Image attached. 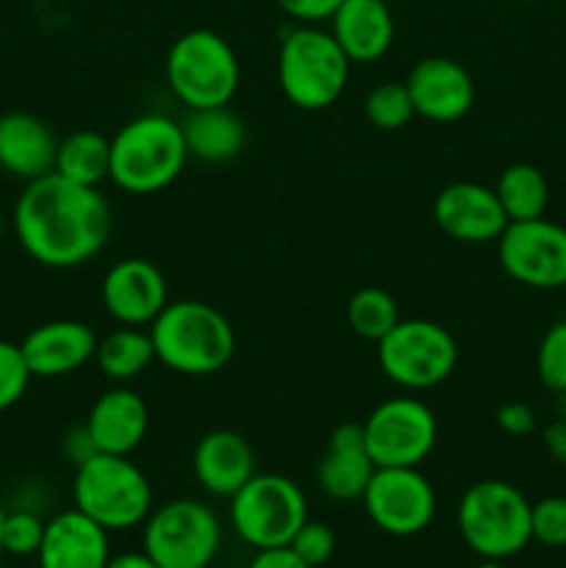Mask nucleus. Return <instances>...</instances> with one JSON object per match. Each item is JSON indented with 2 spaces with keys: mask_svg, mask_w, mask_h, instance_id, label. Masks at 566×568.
I'll return each instance as SVG.
<instances>
[{
  "mask_svg": "<svg viewBox=\"0 0 566 568\" xmlns=\"http://www.w3.org/2000/svg\"><path fill=\"white\" fill-rule=\"evenodd\" d=\"M11 222L20 247L48 270L83 266L111 236V209L100 189L67 181L59 172L26 183Z\"/></svg>",
  "mask_w": 566,
  "mask_h": 568,
  "instance_id": "obj_1",
  "label": "nucleus"
},
{
  "mask_svg": "<svg viewBox=\"0 0 566 568\" xmlns=\"http://www.w3.org/2000/svg\"><path fill=\"white\" fill-rule=\"evenodd\" d=\"M155 361L175 375H216L236 353V331L203 300H172L150 322Z\"/></svg>",
  "mask_w": 566,
  "mask_h": 568,
  "instance_id": "obj_2",
  "label": "nucleus"
},
{
  "mask_svg": "<svg viewBox=\"0 0 566 568\" xmlns=\"http://www.w3.org/2000/svg\"><path fill=\"white\" fill-rule=\"evenodd\" d=\"M189 161L181 122L166 114L128 120L111 136L109 181L128 194H155L181 178Z\"/></svg>",
  "mask_w": 566,
  "mask_h": 568,
  "instance_id": "obj_3",
  "label": "nucleus"
},
{
  "mask_svg": "<svg viewBox=\"0 0 566 568\" xmlns=\"http://www.w3.org/2000/svg\"><path fill=\"white\" fill-rule=\"evenodd\" d=\"M350 59L331 31L320 26H294L283 33L277 50V83L294 109L325 111L344 94Z\"/></svg>",
  "mask_w": 566,
  "mask_h": 568,
  "instance_id": "obj_4",
  "label": "nucleus"
},
{
  "mask_svg": "<svg viewBox=\"0 0 566 568\" xmlns=\"http://www.w3.org/2000/svg\"><path fill=\"white\" fill-rule=\"evenodd\" d=\"M72 503L103 530H133L153 510V486L131 455L98 453L75 466Z\"/></svg>",
  "mask_w": 566,
  "mask_h": 568,
  "instance_id": "obj_5",
  "label": "nucleus"
},
{
  "mask_svg": "<svg viewBox=\"0 0 566 568\" xmlns=\"http://www.w3.org/2000/svg\"><path fill=\"white\" fill-rule=\"evenodd\" d=\"M164 75L170 92L189 111L231 105L242 81L231 42L211 28H192L172 42Z\"/></svg>",
  "mask_w": 566,
  "mask_h": 568,
  "instance_id": "obj_6",
  "label": "nucleus"
},
{
  "mask_svg": "<svg viewBox=\"0 0 566 568\" xmlns=\"http://www.w3.org/2000/svg\"><path fill=\"white\" fill-rule=\"evenodd\" d=\"M530 505L525 494L511 483H475L464 491L455 514L461 538L477 558H514L533 541Z\"/></svg>",
  "mask_w": 566,
  "mask_h": 568,
  "instance_id": "obj_7",
  "label": "nucleus"
},
{
  "mask_svg": "<svg viewBox=\"0 0 566 568\" xmlns=\"http://www.w3.org/2000/svg\"><path fill=\"white\" fill-rule=\"evenodd\" d=\"M231 527L247 547H289L294 532L309 521V499L292 477L255 471L231 499Z\"/></svg>",
  "mask_w": 566,
  "mask_h": 568,
  "instance_id": "obj_8",
  "label": "nucleus"
},
{
  "mask_svg": "<svg viewBox=\"0 0 566 568\" xmlns=\"http://www.w3.org/2000/svg\"><path fill=\"white\" fill-rule=\"evenodd\" d=\"M377 366L394 386L427 392L447 381L458 366V344L433 320H400L377 342Z\"/></svg>",
  "mask_w": 566,
  "mask_h": 568,
  "instance_id": "obj_9",
  "label": "nucleus"
},
{
  "mask_svg": "<svg viewBox=\"0 0 566 568\" xmlns=\"http://www.w3.org/2000/svg\"><path fill=\"white\" fill-rule=\"evenodd\" d=\"M142 527V549L161 568H209L220 555L222 521L200 499H170Z\"/></svg>",
  "mask_w": 566,
  "mask_h": 568,
  "instance_id": "obj_10",
  "label": "nucleus"
},
{
  "mask_svg": "<svg viewBox=\"0 0 566 568\" xmlns=\"http://www.w3.org/2000/svg\"><path fill=\"white\" fill-rule=\"evenodd\" d=\"M361 430L377 469L422 466L438 442V422L433 410L408 394L383 399L372 408Z\"/></svg>",
  "mask_w": 566,
  "mask_h": 568,
  "instance_id": "obj_11",
  "label": "nucleus"
},
{
  "mask_svg": "<svg viewBox=\"0 0 566 568\" xmlns=\"http://www.w3.org/2000/svg\"><path fill=\"white\" fill-rule=\"evenodd\" d=\"M361 503L372 525L394 538L420 536L436 516V491L420 466L375 469Z\"/></svg>",
  "mask_w": 566,
  "mask_h": 568,
  "instance_id": "obj_12",
  "label": "nucleus"
},
{
  "mask_svg": "<svg viewBox=\"0 0 566 568\" xmlns=\"http://www.w3.org/2000/svg\"><path fill=\"white\" fill-rule=\"evenodd\" d=\"M499 266L505 275L527 288L566 286V227L544 216L527 222H508L497 239Z\"/></svg>",
  "mask_w": 566,
  "mask_h": 568,
  "instance_id": "obj_13",
  "label": "nucleus"
},
{
  "mask_svg": "<svg viewBox=\"0 0 566 568\" xmlns=\"http://www.w3.org/2000/svg\"><path fill=\"white\" fill-rule=\"evenodd\" d=\"M433 220L444 236L461 244L497 242L508 227L503 205L492 186L458 181L444 186L433 200Z\"/></svg>",
  "mask_w": 566,
  "mask_h": 568,
  "instance_id": "obj_14",
  "label": "nucleus"
},
{
  "mask_svg": "<svg viewBox=\"0 0 566 568\" xmlns=\"http://www.w3.org/2000/svg\"><path fill=\"white\" fill-rule=\"evenodd\" d=\"M100 300L114 322L144 327L166 308L170 288L155 264L144 258H122L103 275Z\"/></svg>",
  "mask_w": 566,
  "mask_h": 568,
  "instance_id": "obj_15",
  "label": "nucleus"
},
{
  "mask_svg": "<svg viewBox=\"0 0 566 568\" xmlns=\"http://www.w3.org/2000/svg\"><path fill=\"white\" fill-rule=\"evenodd\" d=\"M405 87L416 116L431 122H458L475 105V81L469 70L447 55H431L411 67Z\"/></svg>",
  "mask_w": 566,
  "mask_h": 568,
  "instance_id": "obj_16",
  "label": "nucleus"
},
{
  "mask_svg": "<svg viewBox=\"0 0 566 568\" xmlns=\"http://www.w3.org/2000/svg\"><path fill=\"white\" fill-rule=\"evenodd\" d=\"M94 347H98V333L78 320L44 322L20 342L28 369L42 381L67 377L92 364Z\"/></svg>",
  "mask_w": 566,
  "mask_h": 568,
  "instance_id": "obj_17",
  "label": "nucleus"
},
{
  "mask_svg": "<svg viewBox=\"0 0 566 568\" xmlns=\"http://www.w3.org/2000/svg\"><path fill=\"white\" fill-rule=\"evenodd\" d=\"M39 568H105L111 558L109 530L78 508L61 510L44 521Z\"/></svg>",
  "mask_w": 566,
  "mask_h": 568,
  "instance_id": "obj_18",
  "label": "nucleus"
},
{
  "mask_svg": "<svg viewBox=\"0 0 566 568\" xmlns=\"http://www.w3.org/2000/svg\"><path fill=\"white\" fill-rule=\"evenodd\" d=\"M83 425L98 453L131 455L148 436L150 408L142 394L128 386H114L94 399Z\"/></svg>",
  "mask_w": 566,
  "mask_h": 568,
  "instance_id": "obj_19",
  "label": "nucleus"
},
{
  "mask_svg": "<svg viewBox=\"0 0 566 568\" xmlns=\"http://www.w3.org/2000/svg\"><path fill=\"white\" fill-rule=\"evenodd\" d=\"M375 460L366 449L364 430L361 425H338L327 438V447L316 464V486L325 497L336 503H353L364 497L372 475H375Z\"/></svg>",
  "mask_w": 566,
  "mask_h": 568,
  "instance_id": "obj_20",
  "label": "nucleus"
},
{
  "mask_svg": "<svg viewBox=\"0 0 566 568\" xmlns=\"http://www.w3.org/2000/svg\"><path fill=\"white\" fill-rule=\"evenodd\" d=\"M194 480L211 497L231 499L255 475V453L236 430H211L194 444Z\"/></svg>",
  "mask_w": 566,
  "mask_h": 568,
  "instance_id": "obj_21",
  "label": "nucleus"
},
{
  "mask_svg": "<svg viewBox=\"0 0 566 568\" xmlns=\"http://www.w3.org/2000/svg\"><path fill=\"white\" fill-rule=\"evenodd\" d=\"M331 33L350 64H372L394 44V17L383 0H344L331 17Z\"/></svg>",
  "mask_w": 566,
  "mask_h": 568,
  "instance_id": "obj_22",
  "label": "nucleus"
},
{
  "mask_svg": "<svg viewBox=\"0 0 566 568\" xmlns=\"http://www.w3.org/2000/svg\"><path fill=\"white\" fill-rule=\"evenodd\" d=\"M59 139L50 125L26 111L0 116V170L20 181H37L55 166Z\"/></svg>",
  "mask_w": 566,
  "mask_h": 568,
  "instance_id": "obj_23",
  "label": "nucleus"
},
{
  "mask_svg": "<svg viewBox=\"0 0 566 568\" xmlns=\"http://www.w3.org/2000/svg\"><path fill=\"white\" fill-rule=\"evenodd\" d=\"M183 142H186L189 159L203 164H225L244 150V122L233 114L228 105L220 109L189 111L181 122Z\"/></svg>",
  "mask_w": 566,
  "mask_h": 568,
  "instance_id": "obj_24",
  "label": "nucleus"
},
{
  "mask_svg": "<svg viewBox=\"0 0 566 568\" xmlns=\"http://www.w3.org/2000/svg\"><path fill=\"white\" fill-rule=\"evenodd\" d=\"M155 361L153 338L144 327L120 325L117 331L98 338L94 347V364L100 375L114 383H131L150 369Z\"/></svg>",
  "mask_w": 566,
  "mask_h": 568,
  "instance_id": "obj_25",
  "label": "nucleus"
},
{
  "mask_svg": "<svg viewBox=\"0 0 566 568\" xmlns=\"http://www.w3.org/2000/svg\"><path fill=\"white\" fill-rule=\"evenodd\" d=\"M61 178L81 186H94L109 181L111 172V139L100 131H75L64 136L55 150V166Z\"/></svg>",
  "mask_w": 566,
  "mask_h": 568,
  "instance_id": "obj_26",
  "label": "nucleus"
},
{
  "mask_svg": "<svg viewBox=\"0 0 566 568\" xmlns=\"http://www.w3.org/2000/svg\"><path fill=\"white\" fill-rule=\"evenodd\" d=\"M499 205L508 222H527L544 216L549 203V183L544 172L533 164H511L499 172L494 183Z\"/></svg>",
  "mask_w": 566,
  "mask_h": 568,
  "instance_id": "obj_27",
  "label": "nucleus"
},
{
  "mask_svg": "<svg viewBox=\"0 0 566 568\" xmlns=\"http://www.w3.org/2000/svg\"><path fill=\"white\" fill-rule=\"evenodd\" d=\"M347 322L355 336L377 344L400 322L397 300L386 288H358L347 303Z\"/></svg>",
  "mask_w": 566,
  "mask_h": 568,
  "instance_id": "obj_28",
  "label": "nucleus"
},
{
  "mask_svg": "<svg viewBox=\"0 0 566 568\" xmlns=\"http://www.w3.org/2000/svg\"><path fill=\"white\" fill-rule=\"evenodd\" d=\"M364 114L381 131H400L416 116L405 81H383L366 94Z\"/></svg>",
  "mask_w": 566,
  "mask_h": 568,
  "instance_id": "obj_29",
  "label": "nucleus"
},
{
  "mask_svg": "<svg viewBox=\"0 0 566 568\" xmlns=\"http://www.w3.org/2000/svg\"><path fill=\"white\" fill-rule=\"evenodd\" d=\"M536 372L544 388L555 394H566V320L555 322L544 333L536 353Z\"/></svg>",
  "mask_w": 566,
  "mask_h": 568,
  "instance_id": "obj_30",
  "label": "nucleus"
},
{
  "mask_svg": "<svg viewBox=\"0 0 566 568\" xmlns=\"http://www.w3.org/2000/svg\"><path fill=\"white\" fill-rule=\"evenodd\" d=\"M33 381L20 344L0 338V410L14 408Z\"/></svg>",
  "mask_w": 566,
  "mask_h": 568,
  "instance_id": "obj_31",
  "label": "nucleus"
},
{
  "mask_svg": "<svg viewBox=\"0 0 566 568\" xmlns=\"http://www.w3.org/2000/svg\"><path fill=\"white\" fill-rule=\"evenodd\" d=\"M530 536L542 547H566V497H544L530 505Z\"/></svg>",
  "mask_w": 566,
  "mask_h": 568,
  "instance_id": "obj_32",
  "label": "nucleus"
},
{
  "mask_svg": "<svg viewBox=\"0 0 566 568\" xmlns=\"http://www.w3.org/2000/svg\"><path fill=\"white\" fill-rule=\"evenodd\" d=\"M44 536V521L39 519L33 510H11L3 519V552L17 555V558H28V555L39 552V544Z\"/></svg>",
  "mask_w": 566,
  "mask_h": 568,
  "instance_id": "obj_33",
  "label": "nucleus"
},
{
  "mask_svg": "<svg viewBox=\"0 0 566 568\" xmlns=\"http://www.w3.org/2000/svg\"><path fill=\"white\" fill-rule=\"evenodd\" d=\"M289 549H292L300 560H305L311 568H320L333 558V552H336V536H333V530L325 521L309 519L297 532H294V538L289 541Z\"/></svg>",
  "mask_w": 566,
  "mask_h": 568,
  "instance_id": "obj_34",
  "label": "nucleus"
},
{
  "mask_svg": "<svg viewBox=\"0 0 566 568\" xmlns=\"http://www.w3.org/2000/svg\"><path fill=\"white\" fill-rule=\"evenodd\" d=\"M277 9L283 14L292 17L297 26H320V22L331 20L333 11L344 3V0H275Z\"/></svg>",
  "mask_w": 566,
  "mask_h": 568,
  "instance_id": "obj_35",
  "label": "nucleus"
},
{
  "mask_svg": "<svg viewBox=\"0 0 566 568\" xmlns=\"http://www.w3.org/2000/svg\"><path fill=\"white\" fill-rule=\"evenodd\" d=\"M494 422H497L505 436L525 438L536 430V410L525 403H505L494 414Z\"/></svg>",
  "mask_w": 566,
  "mask_h": 568,
  "instance_id": "obj_36",
  "label": "nucleus"
},
{
  "mask_svg": "<svg viewBox=\"0 0 566 568\" xmlns=\"http://www.w3.org/2000/svg\"><path fill=\"white\" fill-rule=\"evenodd\" d=\"M61 453L70 458L72 466H81L83 460H89L92 455H98L92 436H89L87 425H75L61 436Z\"/></svg>",
  "mask_w": 566,
  "mask_h": 568,
  "instance_id": "obj_37",
  "label": "nucleus"
},
{
  "mask_svg": "<svg viewBox=\"0 0 566 568\" xmlns=\"http://www.w3.org/2000/svg\"><path fill=\"white\" fill-rule=\"evenodd\" d=\"M247 568H311L305 560H300L297 555L289 547H275V549H255L253 560Z\"/></svg>",
  "mask_w": 566,
  "mask_h": 568,
  "instance_id": "obj_38",
  "label": "nucleus"
},
{
  "mask_svg": "<svg viewBox=\"0 0 566 568\" xmlns=\"http://www.w3.org/2000/svg\"><path fill=\"white\" fill-rule=\"evenodd\" d=\"M542 442H544V449H547L558 464L566 466V419L549 422L542 433Z\"/></svg>",
  "mask_w": 566,
  "mask_h": 568,
  "instance_id": "obj_39",
  "label": "nucleus"
},
{
  "mask_svg": "<svg viewBox=\"0 0 566 568\" xmlns=\"http://www.w3.org/2000/svg\"><path fill=\"white\" fill-rule=\"evenodd\" d=\"M105 568H161L155 564L153 558H150L148 552H120V555H111L109 564Z\"/></svg>",
  "mask_w": 566,
  "mask_h": 568,
  "instance_id": "obj_40",
  "label": "nucleus"
},
{
  "mask_svg": "<svg viewBox=\"0 0 566 568\" xmlns=\"http://www.w3.org/2000/svg\"><path fill=\"white\" fill-rule=\"evenodd\" d=\"M475 568H505L503 560H492V558H483L481 564H477Z\"/></svg>",
  "mask_w": 566,
  "mask_h": 568,
  "instance_id": "obj_41",
  "label": "nucleus"
},
{
  "mask_svg": "<svg viewBox=\"0 0 566 568\" xmlns=\"http://www.w3.org/2000/svg\"><path fill=\"white\" fill-rule=\"evenodd\" d=\"M3 519H6V508L0 505V532H3ZM0 555H3V538H0Z\"/></svg>",
  "mask_w": 566,
  "mask_h": 568,
  "instance_id": "obj_42",
  "label": "nucleus"
},
{
  "mask_svg": "<svg viewBox=\"0 0 566 568\" xmlns=\"http://www.w3.org/2000/svg\"><path fill=\"white\" fill-rule=\"evenodd\" d=\"M3 231H6V222H3V214H0V239H3Z\"/></svg>",
  "mask_w": 566,
  "mask_h": 568,
  "instance_id": "obj_43",
  "label": "nucleus"
},
{
  "mask_svg": "<svg viewBox=\"0 0 566 568\" xmlns=\"http://www.w3.org/2000/svg\"><path fill=\"white\" fill-rule=\"evenodd\" d=\"M383 3H392V0H383Z\"/></svg>",
  "mask_w": 566,
  "mask_h": 568,
  "instance_id": "obj_44",
  "label": "nucleus"
}]
</instances>
